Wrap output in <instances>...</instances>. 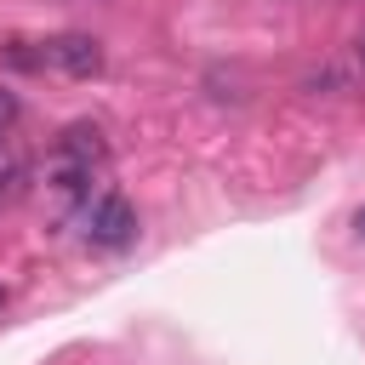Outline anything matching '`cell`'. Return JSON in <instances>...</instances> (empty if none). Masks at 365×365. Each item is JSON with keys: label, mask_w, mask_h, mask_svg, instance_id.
Returning <instances> with one entry per match:
<instances>
[{"label": "cell", "mask_w": 365, "mask_h": 365, "mask_svg": "<svg viewBox=\"0 0 365 365\" xmlns=\"http://www.w3.org/2000/svg\"><path fill=\"white\" fill-rule=\"evenodd\" d=\"M17 114H23V103H17V91L11 86H0V137L17 125Z\"/></svg>", "instance_id": "obj_4"}, {"label": "cell", "mask_w": 365, "mask_h": 365, "mask_svg": "<svg viewBox=\"0 0 365 365\" xmlns=\"http://www.w3.org/2000/svg\"><path fill=\"white\" fill-rule=\"evenodd\" d=\"M359 68H365V34H359Z\"/></svg>", "instance_id": "obj_6"}, {"label": "cell", "mask_w": 365, "mask_h": 365, "mask_svg": "<svg viewBox=\"0 0 365 365\" xmlns=\"http://www.w3.org/2000/svg\"><path fill=\"white\" fill-rule=\"evenodd\" d=\"M103 160H108L103 131H97L91 120H74V125L57 137L51 160H46V182H51L57 194H86V188H91V171H97Z\"/></svg>", "instance_id": "obj_1"}, {"label": "cell", "mask_w": 365, "mask_h": 365, "mask_svg": "<svg viewBox=\"0 0 365 365\" xmlns=\"http://www.w3.org/2000/svg\"><path fill=\"white\" fill-rule=\"evenodd\" d=\"M80 240L86 245H97V251H120V245H131L137 240V211H131V200L125 194H97L91 205H86V217H80Z\"/></svg>", "instance_id": "obj_2"}, {"label": "cell", "mask_w": 365, "mask_h": 365, "mask_svg": "<svg viewBox=\"0 0 365 365\" xmlns=\"http://www.w3.org/2000/svg\"><path fill=\"white\" fill-rule=\"evenodd\" d=\"M354 234H359V240H365V205H359V211H354Z\"/></svg>", "instance_id": "obj_5"}, {"label": "cell", "mask_w": 365, "mask_h": 365, "mask_svg": "<svg viewBox=\"0 0 365 365\" xmlns=\"http://www.w3.org/2000/svg\"><path fill=\"white\" fill-rule=\"evenodd\" d=\"M57 74H68V80H97L103 74V40H91V34H51L46 40V51H40Z\"/></svg>", "instance_id": "obj_3"}]
</instances>
